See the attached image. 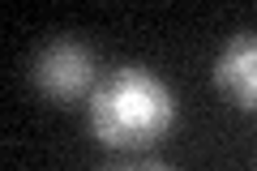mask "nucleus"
Returning <instances> with one entry per match:
<instances>
[{
  "mask_svg": "<svg viewBox=\"0 0 257 171\" xmlns=\"http://www.w3.org/2000/svg\"><path fill=\"white\" fill-rule=\"evenodd\" d=\"M176 94L155 69L120 64L107 69L86 99V128L99 145L116 154H142L176 128Z\"/></svg>",
  "mask_w": 257,
  "mask_h": 171,
  "instance_id": "obj_1",
  "label": "nucleus"
},
{
  "mask_svg": "<svg viewBox=\"0 0 257 171\" xmlns=\"http://www.w3.org/2000/svg\"><path fill=\"white\" fill-rule=\"evenodd\" d=\"M30 81L56 107H73V103L90 99L99 86V69H94V52L82 39H47L30 60Z\"/></svg>",
  "mask_w": 257,
  "mask_h": 171,
  "instance_id": "obj_2",
  "label": "nucleus"
},
{
  "mask_svg": "<svg viewBox=\"0 0 257 171\" xmlns=\"http://www.w3.org/2000/svg\"><path fill=\"white\" fill-rule=\"evenodd\" d=\"M214 86L240 111H257V30H240L214 60Z\"/></svg>",
  "mask_w": 257,
  "mask_h": 171,
  "instance_id": "obj_3",
  "label": "nucleus"
},
{
  "mask_svg": "<svg viewBox=\"0 0 257 171\" xmlns=\"http://www.w3.org/2000/svg\"><path fill=\"white\" fill-rule=\"evenodd\" d=\"M94 171H176V167L163 162V158H111V162H103Z\"/></svg>",
  "mask_w": 257,
  "mask_h": 171,
  "instance_id": "obj_4",
  "label": "nucleus"
}]
</instances>
